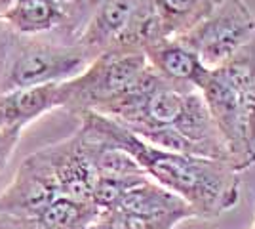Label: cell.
I'll list each match as a JSON object with an SVG mask.
<instances>
[{
	"label": "cell",
	"mask_w": 255,
	"mask_h": 229,
	"mask_svg": "<svg viewBox=\"0 0 255 229\" xmlns=\"http://www.w3.org/2000/svg\"><path fill=\"white\" fill-rule=\"evenodd\" d=\"M80 128L126 151L149 180L179 197L191 208L194 220H215L240 203V172L225 161L154 147L97 113L80 115Z\"/></svg>",
	"instance_id": "1"
},
{
	"label": "cell",
	"mask_w": 255,
	"mask_h": 229,
	"mask_svg": "<svg viewBox=\"0 0 255 229\" xmlns=\"http://www.w3.org/2000/svg\"><path fill=\"white\" fill-rule=\"evenodd\" d=\"M231 164L240 174L255 164V36L210 71L200 90Z\"/></svg>",
	"instance_id": "2"
},
{
	"label": "cell",
	"mask_w": 255,
	"mask_h": 229,
	"mask_svg": "<svg viewBox=\"0 0 255 229\" xmlns=\"http://www.w3.org/2000/svg\"><path fill=\"white\" fill-rule=\"evenodd\" d=\"M92 61L78 44L59 42L50 36H21L0 27V96L23 88L65 82Z\"/></svg>",
	"instance_id": "3"
},
{
	"label": "cell",
	"mask_w": 255,
	"mask_h": 229,
	"mask_svg": "<svg viewBox=\"0 0 255 229\" xmlns=\"http://www.w3.org/2000/svg\"><path fill=\"white\" fill-rule=\"evenodd\" d=\"M158 38L152 0H94L76 44L94 59L105 52H143Z\"/></svg>",
	"instance_id": "4"
},
{
	"label": "cell",
	"mask_w": 255,
	"mask_h": 229,
	"mask_svg": "<svg viewBox=\"0 0 255 229\" xmlns=\"http://www.w3.org/2000/svg\"><path fill=\"white\" fill-rule=\"evenodd\" d=\"M147 67L143 52H105L94 57L80 75L61 82V109L76 117L99 113L135 84Z\"/></svg>",
	"instance_id": "5"
},
{
	"label": "cell",
	"mask_w": 255,
	"mask_h": 229,
	"mask_svg": "<svg viewBox=\"0 0 255 229\" xmlns=\"http://www.w3.org/2000/svg\"><path fill=\"white\" fill-rule=\"evenodd\" d=\"M255 36V13L246 0H221L189 33L179 36L210 71L229 61Z\"/></svg>",
	"instance_id": "6"
},
{
	"label": "cell",
	"mask_w": 255,
	"mask_h": 229,
	"mask_svg": "<svg viewBox=\"0 0 255 229\" xmlns=\"http://www.w3.org/2000/svg\"><path fill=\"white\" fill-rule=\"evenodd\" d=\"M59 195L50 166L40 149L27 155L15 176L0 193V216L27 220L40 214Z\"/></svg>",
	"instance_id": "7"
},
{
	"label": "cell",
	"mask_w": 255,
	"mask_h": 229,
	"mask_svg": "<svg viewBox=\"0 0 255 229\" xmlns=\"http://www.w3.org/2000/svg\"><path fill=\"white\" fill-rule=\"evenodd\" d=\"M0 21L21 36H50L76 44L80 29L57 0H11Z\"/></svg>",
	"instance_id": "8"
},
{
	"label": "cell",
	"mask_w": 255,
	"mask_h": 229,
	"mask_svg": "<svg viewBox=\"0 0 255 229\" xmlns=\"http://www.w3.org/2000/svg\"><path fill=\"white\" fill-rule=\"evenodd\" d=\"M40 153L52 170L59 195L78 203H92L97 176L86 153L80 132L76 130L61 142L46 145Z\"/></svg>",
	"instance_id": "9"
},
{
	"label": "cell",
	"mask_w": 255,
	"mask_h": 229,
	"mask_svg": "<svg viewBox=\"0 0 255 229\" xmlns=\"http://www.w3.org/2000/svg\"><path fill=\"white\" fill-rule=\"evenodd\" d=\"M143 54L147 63L160 76L175 84L196 88L198 92L210 75V69L200 61V57L179 38H158L149 44Z\"/></svg>",
	"instance_id": "10"
},
{
	"label": "cell",
	"mask_w": 255,
	"mask_h": 229,
	"mask_svg": "<svg viewBox=\"0 0 255 229\" xmlns=\"http://www.w3.org/2000/svg\"><path fill=\"white\" fill-rule=\"evenodd\" d=\"M59 107H63L61 82L15 90L0 96V126L25 128L42 115Z\"/></svg>",
	"instance_id": "11"
},
{
	"label": "cell",
	"mask_w": 255,
	"mask_h": 229,
	"mask_svg": "<svg viewBox=\"0 0 255 229\" xmlns=\"http://www.w3.org/2000/svg\"><path fill=\"white\" fill-rule=\"evenodd\" d=\"M113 210H124L143 216H171L181 222L194 220L191 208L179 197L156 186L149 178L141 180L131 189H128L126 195L120 199V203Z\"/></svg>",
	"instance_id": "12"
},
{
	"label": "cell",
	"mask_w": 255,
	"mask_h": 229,
	"mask_svg": "<svg viewBox=\"0 0 255 229\" xmlns=\"http://www.w3.org/2000/svg\"><path fill=\"white\" fill-rule=\"evenodd\" d=\"M99 214L101 210L92 203L57 197L40 214L27 220L8 218V222L11 229H90Z\"/></svg>",
	"instance_id": "13"
},
{
	"label": "cell",
	"mask_w": 255,
	"mask_h": 229,
	"mask_svg": "<svg viewBox=\"0 0 255 229\" xmlns=\"http://www.w3.org/2000/svg\"><path fill=\"white\" fill-rule=\"evenodd\" d=\"M162 38H179L200 23L221 0H152Z\"/></svg>",
	"instance_id": "14"
},
{
	"label": "cell",
	"mask_w": 255,
	"mask_h": 229,
	"mask_svg": "<svg viewBox=\"0 0 255 229\" xmlns=\"http://www.w3.org/2000/svg\"><path fill=\"white\" fill-rule=\"evenodd\" d=\"M181 220L171 216H143L124 210H105L90 229H175Z\"/></svg>",
	"instance_id": "15"
},
{
	"label": "cell",
	"mask_w": 255,
	"mask_h": 229,
	"mask_svg": "<svg viewBox=\"0 0 255 229\" xmlns=\"http://www.w3.org/2000/svg\"><path fill=\"white\" fill-rule=\"evenodd\" d=\"M145 174H131V176H103L96 178L94 191H92V205H96L101 212L113 210L120 203V199L126 195L128 189L145 180Z\"/></svg>",
	"instance_id": "16"
},
{
	"label": "cell",
	"mask_w": 255,
	"mask_h": 229,
	"mask_svg": "<svg viewBox=\"0 0 255 229\" xmlns=\"http://www.w3.org/2000/svg\"><path fill=\"white\" fill-rule=\"evenodd\" d=\"M23 130L25 128L19 126H0V172L8 166L11 155L17 149Z\"/></svg>",
	"instance_id": "17"
},
{
	"label": "cell",
	"mask_w": 255,
	"mask_h": 229,
	"mask_svg": "<svg viewBox=\"0 0 255 229\" xmlns=\"http://www.w3.org/2000/svg\"><path fill=\"white\" fill-rule=\"evenodd\" d=\"M57 2L67 10V13L71 15V19L76 23V27L82 31L94 0H57Z\"/></svg>",
	"instance_id": "18"
},
{
	"label": "cell",
	"mask_w": 255,
	"mask_h": 229,
	"mask_svg": "<svg viewBox=\"0 0 255 229\" xmlns=\"http://www.w3.org/2000/svg\"><path fill=\"white\" fill-rule=\"evenodd\" d=\"M0 229H11V228H10V222H8V218L0 216Z\"/></svg>",
	"instance_id": "19"
},
{
	"label": "cell",
	"mask_w": 255,
	"mask_h": 229,
	"mask_svg": "<svg viewBox=\"0 0 255 229\" xmlns=\"http://www.w3.org/2000/svg\"><path fill=\"white\" fill-rule=\"evenodd\" d=\"M10 2H11V0H0V13L6 10V6H8Z\"/></svg>",
	"instance_id": "20"
},
{
	"label": "cell",
	"mask_w": 255,
	"mask_h": 229,
	"mask_svg": "<svg viewBox=\"0 0 255 229\" xmlns=\"http://www.w3.org/2000/svg\"><path fill=\"white\" fill-rule=\"evenodd\" d=\"M250 229H255V226H252V228H250Z\"/></svg>",
	"instance_id": "21"
},
{
	"label": "cell",
	"mask_w": 255,
	"mask_h": 229,
	"mask_svg": "<svg viewBox=\"0 0 255 229\" xmlns=\"http://www.w3.org/2000/svg\"><path fill=\"white\" fill-rule=\"evenodd\" d=\"M254 226H255V218H254Z\"/></svg>",
	"instance_id": "22"
},
{
	"label": "cell",
	"mask_w": 255,
	"mask_h": 229,
	"mask_svg": "<svg viewBox=\"0 0 255 229\" xmlns=\"http://www.w3.org/2000/svg\"><path fill=\"white\" fill-rule=\"evenodd\" d=\"M0 27H2V21H0Z\"/></svg>",
	"instance_id": "23"
}]
</instances>
